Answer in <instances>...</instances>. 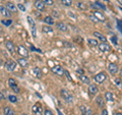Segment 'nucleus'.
<instances>
[{
	"label": "nucleus",
	"instance_id": "nucleus-15",
	"mask_svg": "<svg viewBox=\"0 0 122 115\" xmlns=\"http://www.w3.org/2000/svg\"><path fill=\"white\" fill-rule=\"evenodd\" d=\"M108 70L111 74H115L116 72L118 71V66L116 63H109L108 65Z\"/></svg>",
	"mask_w": 122,
	"mask_h": 115
},
{
	"label": "nucleus",
	"instance_id": "nucleus-30",
	"mask_svg": "<svg viewBox=\"0 0 122 115\" xmlns=\"http://www.w3.org/2000/svg\"><path fill=\"white\" fill-rule=\"evenodd\" d=\"M60 2L62 3L64 6H71L72 5V0H60Z\"/></svg>",
	"mask_w": 122,
	"mask_h": 115
},
{
	"label": "nucleus",
	"instance_id": "nucleus-44",
	"mask_svg": "<svg viewBox=\"0 0 122 115\" xmlns=\"http://www.w3.org/2000/svg\"><path fill=\"white\" fill-rule=\"evenodd\" d=\"M101 115H108V111H107L106 109H104V110L102 111V114Z\"/></svg>",
	"mask_w": 122,
	"mask_h": 115
},
{
	"label": "nucleus",
	"instance_id": "nucleus-50",
	"mask_svg": "<svg viewBox=\"0 0 122 115\" xmlns=\"http://www.w3.org/2000/svg\"><path fill=\"white\" fill-rule=\"evenodd\" d=\"M106 1H108V0H106Z\"/></svg>",
	"mask_w": 122,
	"mask_h": 115
},
{
	"label": "nucleus",
	"instance_id": "nucleus-40",
	"mask_svg": "<svg viewBox=\"0 0 122 115\" xmlns=\"http://www.w3.org/2000/svg\"><path fill=\"white\" fill-rule=\"evenodd\" d=\"M111 41H112V43H113L114 45H117V38H116V36H113L112 39H111Z\"/></svg>",
	"mask_w": 122,
	"mask_h": 115
},
{
	"label": "nucleus",
	"instance_id": "nucleus-38",
	"mask_svg": "<svg viewBox=\"0 0 122 115\" xmlns=\"http://www.w3.org/2000/svg\"><path fill=\"white\" fill-rule=\"evenodd\" d=\"M44 115H54V114H53V112L50 109L47 108V109H45V111H44Z\"/></svg>",
	"mask_w": 122,
	"mask_h": 115
},
{
	"label": "nucleus",
	"instance_id": "nucleus-46",
	"mask_svg": "<svg viewBox=\"0 0 122 115\" xmlns=\"http://www.w3.org/2000/svg\"><path fill=\"white\" fill-rule=\"evenodd\" d=\"M118 2H119V4L122 6V0H118Z\"/></svg>",
	"mask_w": 122,
	"mask_h": 115
},
{
	"label": "nucleus",
	"instance_id": "nucleus-7",
	"mask_svg": "<svg viewBox=\"0 0 122 115\" xmlns=\"http://www.w3.org/2000/svg\"><path fill=\"white\" fill-rule=\"evenodd\" d=\"M16 67V62L13 60H7L5 62V68L8 71H13Z\"/></svg>",
	"mask_w": 122,
	"mask_h": 115
},
{
	"label": "nucleus",
	"instance_id": "nucleus-27",
	"mask_svg": "<svg viewBox=\"0 0 122 115\" xmlns=\"http://www.w3.org/2000/svg\"><path fill=\"white\" fill-rule=\"evenodd\" d=\"M87 44H89L91 47H96V46H99L98 41L96 39H87Z\"/></svg>",
	"mask_w": 122,
	"mask_h": 115
},
{
	"label": "nucleus",
	"instance_id": "nucleus-45",
	"mask_svg": "<svg viewBox=\"0 0 122 115\" xmlns=\"http://www.w3.org/2000/svg\"><path fill=\"white\" fill-rule=\"evenodd\" d=\"M57 113H58L59 115H63V113H62V112H61V111H60L59 109H57Z\"/></svg>",
	"mask_w": 122,
	"mask_h": 115
},
{
	"label": "nucleus",
	"instance_id": "nucleus-42",
	"mask_svg": "<svg viewBox=\"0 0 122 115\" xmlns=\"http://www.w3.org/2000/svg\"><path fill=\"white\" fill-rule=\"evenodd\" d=\"M64 74H65V75L67 76V78H68V79H69V80H70V82H71V80H72V78H71V76H70V74H69V73H68V71H67V70H65V72H64Z\"/></svg>",
	"mask_w": 122,
	"mask_h": 115
},
{
	"label": "nucleus",
	"instance_id": "nucleus-16",
	"mask_svg": "<svg viewBox=\"0 0 122 115\" xmlns=\"http://www.w3.org/2000/svg\"><path fill=\"white\" fill-rule=\"evenodd\" d=\"M98 91H99V89H98V87L96 85H90L89 89H87V92H89L90 96H95L98 93Z\"/></svg>",
	"mask_w": 122,
	"mask_h": 115
},
{
	"label": "nucleus",
	"instance_id": "nucleus-2",
	"mask_svg": "<svg viewBox=\"0 0 122 115\" xmlns=\"http://www.w3.org/2000/svg\"><path fill=\"white\" fill-rule=\"evenodd\" d=\"M16 52L20 57H25V58H28L29 57V50L24 45H18L16 47Z\"/></svg>",
	"mask_w": 122,
	"mask_h": 115
},
{
	"label": "nucleus",
	"instance_id": "nucleus-24",
	"mask_svg": "<svg viewBox=\"0 0 122 115\" xmlns=\"http://www.w3.org/2000/svg\"><path fill=\"white\" fill-rule=\"evenodd\" d=\"M44 22L47 24L48 26H51V25H54V20H53V17L51 15H48V16H46L44 18Z\"/></svg>",
	"mask_w": 122,
	"mask_h": 115
},
{
	"label": "nucleus",
	"instance_id": "nucleus-18",
	"mask_svg": "<svg viewBox=\"0 0 122 115\" xmlns=\"http://www.w3.org/2000/svg\"><path fill=\"white\" fill-rule=\"evenodd\" d=\"M93 15H94L95 17L98 18L99 21H106V16H105V15L103 14L102 12H100V11H95Z\"/></svg>",
	"mask_w": 122,
	"mask_h": 115
},
{
	"label": "nucleus",
	"instance_id": "nucleus-14",
	"mask_svg": "<svg viewBox=\"0 0 122 115\" xmlns=\"http://www.w3.org/2000/svg\"><path fill=\"white\" fill-rule=\"evenodd\" d=\"M33 73H34V75H35L37 78H39V79L43 78V71H42L41 68L38 67V66L33 68Z\"/></svg>",
	"mask_w": 122,
	"mask_h": 115
},
{
	"label": "nucleus",
	"instance_id": "nucleus-8",
	"mask_svg": "<svg viewBox=\"0 0 122 115\" xmlns=\"http://www.w3.org/2000/svg\"><path fill=\"white\" fill-rule=\"evenodd\" d=\"M5 48L11 53V54H14L15 53V46H14L12 41H10V40L6 41L5 42Z\"/></svg>",
	"mask_w": 122,
	"mask_h": 115
},
{
	"label": "nucleus",
	"instance_id": "nucleus-3",
	"mask_svg": "<svg viewBox=\"0 0 122 115\" xmlns=\"http://www.w3.org/2000/svg\"><path fill=\"white\" fill-rule=\"evenodd\" d=\"M8 86L11 90H12L15 94H18V93H20V89L18 88L17 86V83H16V80H15L14 78H9L8 79Z\"/></svg>",
	"mask_w": 122,
	"mask_h": 115
},
{
	"label": "nucleus",
	"instance_id": "nucleus-31",
	"mask_svg": "<svg viewBox=\"0 0 122 115\" xmlns=\"http://www.w3.org/2000/svg\"><path fill=\"white\" fill-rule=\"evenodd\" d=\"M1 24L4 25L5 26H10V25L12 24V21H11L10 18H9V20H2L1 21Z\"/></svg>",
	"mask_w": 122,
	"mask_h": 115
},
{
	"label": "nucleus",
	"instance_id": "nucleus-33",
	"mask_svg": "<svg viewBox=\"0 0 122 115\" xmlns=\"http://www.w3.org/2000/svg\"><path fill=\"white\" fill-rule=\"evenodd\" d=\"M117 29L120 33H122V20L117 21Z\"/></svg>",
	"mask_w": 122,
	"mask_h": 115
},
{
	"label": "nucleus",
	"instance_id": "nucleus-47",
	"mask_svg": "<svg viewBox=\"0 0 122 115\" xmlns=\"http://www.w3.org/2000/svg\"><path fill=\"white\" fill-rule=\"evenodd\" d=\"M114 115H122V113H119V112H116L115 114H114Z\"/></svg>",
	"mask_w": 122,
	"mask_h": 115
},
{
	"label": "nucleus",
	"instance_id": "nucleus-26",
	"mask_svg": "<svg viewBox=\"0 0 122 115\" xmlns=\"http://www.w3.org/2000/svg\"><path fill=\"white\" fill-rule=\"evenodd\" d=\"M79 79L81 80V82L83 84H87V85H90V78H87V76H86L85 74H79Z\"/></svg>",
	"mask_w": 122,
	"mask_h": 115
},
{
	"label": "nucleus",
	"instance_id": "nucleus-20",
	"mask_svg": "<svg viewBox=\"0 0 122 115\" xmlns=\"http://www.w3.org/2000/svg\"><path fill=\"white\" fill-rule=\"evenodd\" d=\"M94 36L96 38H98L99 40H101L102 42H104V43H107V38L103 35V34L99 33V32H94Z\"/></svg>",
	"mask_w": 122,
	"mask_h": 115
},
{
	"label": "nucleus",
	"instance_id": "nucleus-41",
	"mask_svg": "<svg viewBox=\"0 0 122 115\" xmlns=\"http://www.w3.org/2000/svg\"><path fill=\"white\" fill-rule=\"evenodd\" d=\"M90 18L92 20V21H95V22H98V21H99V20H98V18H97V17H95L94 15H91V16H90Z\"/></svg>",
	"mask_w": 122,
	"mask_h": 115
},
{
	"label": "nucleus",
	"instance_id": "nucleus-49",
	"mask_svg": "<svg viewBox=\"0 0 122 115\" xmlns=\"http://www.w3.org/2000/svg\"><path fill=\"white\" fill-rule=\"evenodd\" d=\"M22 115H28V114H25H25H22Z\"/></svg>",
	"mask_w": 122,
	"mask_h": 115
},
{
	"label": "nucleus",
	"instance_id": "nucleus-9",
	"mask_svg": "<svg viewBox=\"0 0 122 115\" xmlns=\"http://www.w3.org/2000/svg\"><path fill=\"white\" fill-rule=\"evenodd\" d=\"M0 13H1L2 16L7 17V18H9L11 16V12L6 8V6H4V5H0Z\"/></svg>",
	"mask_w": 122,
	"mask_h": 115
},
{
	"label": "nucleus",
	"instance_id": "nucleus-5",
	"mask_svg": "<svg viewBox=\"0 0 122 115\" xmlns=\"http://www.w3.org/2000/svg\"><path fill=\"white\" fill-rule=\"evenodd\" d=\"M106 78H107V74L105 73L104 71L99 72V73H97L96 75L94 76V80L97 84H103L106 80Z\"/></svg>",
	"mask_w": 122,
	"mask_h": 115
},
{
	"label": "nucleus",
	"instance_id": "nucleus-6",
	"mask_svg": "<svg viewBox=\"0 0 122 115\" xmlns=\"http://www.w3.org/2000/svg\"><path fill=\"white\" fill-rule=\"evenodd\" d=\"M32 111L35 115H42L43 114V107H42V104L39 102H37L36 104L32 107Z\"/></svg>",
	"mask_w": 122,
	"mask_h": 115
},
{
	"label": "nucleus",
	"instance_id": "nucleus-37",
	"mask_svg": "<svg viewBox=\"0 0 122 115\" xmlns=\"http://www.w3.org/2000/svg\"><path fill=\"white\" fill-rule=\"evenodd\" d=\"M115 85H116L117 87H119V88L122 87V82H121L120 78H116V79H115Z\"/></svg>",
	"mask_w": 122,
	"mask_h": 115
},
{
	"label": "nucleus",
	"instance_id": "nucleus-35",
	"mask_svg": "<svg viewBox=\"0 0 122 115\" xmlns=\"http://www.w3.org/2000/svg\"><path fill=\"white\" fill-rule=\"evenodd\" d=\"M30 32H32V36L34 39H36L37 38V35H36V33H37V30H36V26H34V28H30Z\"/></svg>",
	"mask_w": 122,
	"mask_h": 115
},
{
	"label": "nucleus",
	"instance_id": "nucleus-4",
	"mask_svg": "<svg viewBox=\"0 0 122 115\" xmlns=\"http://www.w3.org/2000/svg\"><path fill=\"white\" fill-rule=\"evenodd\" d=\"M51 71L54 74L58 75V76H63L64 75V72H65V69H64V68L61 66V65H54V66L51 68Z\"/></svg>",
	"mask_w": 122,
	"mask_h": 115
},
{
	"label": "nucleus",
	"instance_id": "nucleus-23",
	"mask_svg": "<svg viewBox=\"0 0 122 115\" xmlns=\"http://www.w3.org/2000/svg\"><path fill=\"white\" fill-rule=\"evenodd\" d=\"M105 99H106V101H108V102H113L114 101V95L111 93V92H106Z\"/></svg>",
	"mask_w": 122,
	"mask_h": 115
},
{
	"label": "nucleus",
	"instance_id": "nucleus-11",
	"mask_svg": "<svg viewBox=\"0 0 122 115\" xmlns=\"http://www.w3.org/2000/svg\"><path fill=\"white\" fill-rule=\"evenodd\" d=\"M16 62L22 68H25V67L29 66V62H28V60H26V58H25V57H20V58H17Z\"/></svg>",
	"mask_w": 122,
	"mask_h": 115
},
{
	"label": "nucleus",
	"instance_id": "nucleus-32",
	"mask_svg": "<svg viewBox=\"0 0 122 115\" xmlns=\"http://www.w3.org/2000/svg\"><path fill=\"white\" fill-rule=\"evenodd\" d=\"M8 100L11 102V103H16L17 102V97L15 95H9L8 96Z\"/></svg>",
	"mask_w": 122,
	"mask_h": 115
},
{
	"label": "nucleus",
	"instance_id": "nucleus-43",
	"mask_svg": "<svg viewBox=\"0 0 122 115\" xmlns=\"http://www.w3.org/2000/svg\"><path fill=\"white\" fill-rule=\"evenodd\" d=\"M5 99H6V97L4 96V94L0 92V100H5Z\"/></svg>",
	"mask_w": 122,
	"mask_h": 115
},
{
	"label": "nucleus",
	"instance_id": "nucleus-34",
	"mask_svg": "<svg viewBox=\"0 0 122 115\" xmlns=\"http://www.w3.org/2000/svg\"><path fill=\"white\" fill-rule=\"evenodd\" d=\"M42 1H43L46 5H49V6L54 4V0H42Z\"/></svg>",
	"mask_w": 122,
	"mask_h": 115
},
{
	"label": "nucleus",
	"instance_id": "nucleus-22",
	"mask_svg": "<svg viewBox=\"0 0 122 115\" xmlns=\"http://www.w3.org/2000/svg\"><path fill=\"white\" fill-rule=\"evenodd\" d=\"M96 103L99 107H103L104 106V97H102V95L98 96L96 98Z\"/></svg>",
	"mask_w": 122,
	"mask_h": 115
},
{
	"label": "nucleus",
	"instance_id": "nucleus-48",
	"mask_svg": "<svg viewBox=\"0 0 122 115\" xmlns=\"http://www.w3.org/2000/svg\"><path fill=\"white\" fill-rule=\"evenodd\" d=\"M120 75L122 76V68H121V70H120Z\"/></svg>",
	"mask_w": 122,
	"mask_h": 115
},
{
	"label": "nucleus",
	"instance_id": "nucleus-21",
	"mask_svg": "<svg viewBox=\"0 0 122 115\" xmlns=\"http://www.w3.org/2000/svg\"><path fill=\"white\" fill-rule=\"evenodd\" d=\"M3 113L4 115H14V111L12 110V108H10L9 106H6L4 109H3Z\"/></svg>",
	"mask_w": 122,
	"mask_h": 115
},
{
	"label": "nucleus",
	"instance_id": "nucleus-19",
	"mask_svg": "<svg viewBox=\"0 0 122 115\" xmlns=\"http://www.w3.org/2000/svg\"><path fill=\"white\" fill-rule=\"evenodd\" d=\"M81 113L82 115H92V110L89 108V107H86L85 105H81Z\"/></svg>",
	"mask_w": 122,
	"mask_h": 115
},
{
	"label": "nucleus",
	"instance_id": "nucleus-25",
	"mask_svg": "<svg viewBox=\"0 0 122 115\" xmlns=\"http://www.w3.org/2000/svg\"><path fill=\"white\" fill-rule=\"evenodd\" d=\"M42 31H43V33H46V34H52L53 33V29L50 26H43Z\"/></svg>",
	"mask_w": 122,
	"mask_h": 115
},
{
	"label": "nucleus",
	"instance_id": "nucleus-39",
	"mask_svg": "<svg viewBox=\"0 0 122 115\" xmlns=\"http://www.w3.org/2000/svg\"><path fill=\"white\" fill-rule=\"evenodd\" d=\"M76 73H78V74H85V71H83L82 68H77V69H76Z\"/></svg>",
	"mask_w": 122,
	"mask_h": 115
},
{
	"label": "nucleus",
	"instance_id": "nucleus-29",
	"mask_svg": "<svg viewBox=\"0 0 122 115\" xmlns=\"http://www.w3.org/2000/svg\"><path fill=\"white\" fill-rule=\"evenodd\" d=\"M77 8H79L81 10H86L87 8V6L85 2H78L77 3Z\"/></svg>",
	"mask_w": 122,
	"mask_h": 115
},
{
	"label": "nucleus",
	"instance_id": "nucleus-36",
	"mask_svg": "<svg viewBox=\"0 0 122 115\" xmlns=\"http://www.w3.org/2000/svg\"><path fill=\"white\" fill-rule=\"evenodd\" d=\"M17 8L20 9V10H21L22 12H25V11L26 10V8H25V6L24 5V4H20V3H18L17 4Z\"/></svg>",
	"mask_w": 122,
	"mask_h": 115
},
{
	"label": "nucleus",
	"instance_id": "nucleus-10",
	"mask_svg": "<svg viewBox=\"0 0 122 115\" xmlns=\"http://www.w3.org/2000/svg\"><path fill=\"white\" fill-rule=\"evenodd\" d=\"M99 49H100V51L102 52H110L111 51V47H110V45L108 43H104V42H102L101 44H99Z\"/></svg>",
	"mask_w": 122,
	"mask_h": 115
},
{
	"label": "nucleus",
	"instance_id": "nucleus-12",
	"mask_svg": "<svg viewBox=\"0 0 122 115\" xmlns=\"http://www.w3.org/2000/svg\"><path fill=\"white\" fill-rule=\"evenodd\" d=\"M35 8L39 11H44L45 10V3L42 0H36L35 1Z\"/></svg>",
	"mask_w": 122,
	"mask_h": 115
},
{
	"label": "nucleus",
	"instance_id": "nucleus-1",
	"mask_svg": "<svg viewBox=\"0 0 122 115\" xmlns=\"http://www.w3.org/2000/svg\"><path fill=\"white\" fill-rule=\"evenodd\" d=\"M60 96H61V98H62L64 101H66V102H72L73 101V98H72L71 94L65 89H61L60 90Z\"/></svg>",
	"mask_w": 122,
	"mask_h": 115
},
{
	"label": "nucleus",
	"instance_id": "nucleus-28",
	"mask_svg": "<svg viewBox=\"0 0 122 115\" xmlns=\"http://www.w3.org/2000/svg\"><path fill=\"white\" fill-rule=\"evenodd\" d=\"M26 21H28V22H29V25H30V28H34V26H36V22H35V21L33 20L32 16H28V17H26Z\"/></svg>",
	"mask_w": 122,
	"mask_h": 115
},
{
	"label": "nucleus",
	"instance_id": "nucleus-17",
	"mask_svg": "<svg viewBox=\"0 0 122 115\" xmlns=\"http://www.w3.org/2000/svg\"><path fill=\"white\" fill-rule=\"evenodd\" d=\"M56 28L58 29L59 31H61V32H67V31H68L67 25L64 24V22H61V21L57 22V24H56Z\"/></svg>",
	"mask_w": 122,
	"mask_h": 115
},
{
	"label": "nucleus",
	"instance_id": "nucleus-13",
	"mask_svg": "<svg viewBox=\"0 0 122 115\" xmlns=\"http://www.w3.org/2000/svg\"><path fill=\"white\" fill-rule=\"evenodd\" d=\"M5 6H6V8L10 11V12H12V13H16L17 12V6L15 5L14 3H12V2H7Z\"/></svg>",
	"mask_w": 122,
	"mask_h": 115
}]
</instances>
